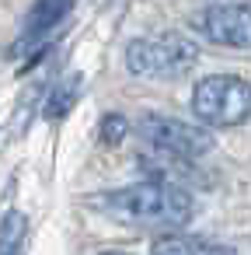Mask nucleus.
I'll return each mask as SVG.
<instances>
[{"mask_svg": "<svg viewBox=\"0 0 251 255\" xmlns=\"http://www.w3.org/2000/svg\"><path fill=\"white\" fill-rule=\"evenodd\" d=\"M150 255H237L230 245L209 241V238H188V234H164L150 245Z\"/></svg>", "mask_w": 251, "mask_h": 255, "instance_id": "obj_7", "label": "nucleus"}, {"mask_svg": "<svg viewBox=\"0 0 251 255\" xmlns=\"http://www.w3.org/2000/svg\"><path fill=\"white\" fill-rule=\"evenodd\" d=\"M21 245H25V217L7 213L0 220V255H21Z\"/></svg>", "mask_w": 251, "mask_h": 255, "instance_id": "obj_8", "label": "nucleus"}, {"mask_svg": "<svg viewBox=\"0 0 251 255\" xmlns=\"http://www.w3.org/2000/svg\"><path fill=\"white\" fill-rule=\"evenodd\" d=\"M101 123H105V126H101V140H108V143H119V140L126 136V129H129V123H126L122 116H105Z\"/></svg>", "mask_w": 251, "mask_h": 255, "instance_id": "obj_10", "label": "nucleus"}, {"mask_svg": "<svg viewBox=\"0 0 251 255\" xmlns=\"http://www.w3.org/2000/svg\"><path fill=\"white\" fill-rule=\"evenodd\" d=\"M192 116L206 126H241L251 119V84L237 74H209L192 88Z\"/></svg>", "mask_w": 251, "mask_h": 255, "instance_id": "obj_3", "label": "nucleus"}, {"mask_svg": "<svg viewBox=\"0 0 251 255\" xmlns=\"http://www.w3.org/2000/svg\"><path fill=\"white\" fill-rule=\"evenodd\" d=\"M199 60V46L181 32L143 35L126 46V70L147 81H178Z\"/></svg>", "mask_w": 251, "mask_h": 255, "instance_id": "obj_2", "label": "nucleus"}, {"mask_svg": "<svg viewBox=\"0 0 251 255\" xmlns=\"http://www.w3.org/2000/svg\"><path fill=\"white\" fill-rule=\"evenodd\" d=\"M101 210L122 224L136 227H181L195 217V199L192 192L171 185V182H136L115 192H105Z\"/></svg>", "mask_w": 251, "mask_h": 255, "instance_id": "obj_1", "label": "nucleus"}, {"mask_svg": "<svg viewBox=\"0 0 251 255\" xmlns=\"http://www.w3.org/2000/svg\"><path fill=\"white\" fill-rule=\"evenodd\" d=\"M136 133L150 143V150H157L161 157H174V161H199L213 150V133L206 126L161 116V112L143 116L136 123Z\"/></svg>", "mask_w": 251, "mask_h": 255, "instance_id": "obj_4", "label": "nucleus"}, {"mask_svg": "<svg viewBox=\"0 0 251 255\" xmlns=\"http://www.w3.org/2000/svg\"><path fill=\"white\" fill-rule=\"evenodd\" d=\"M70 7H74V0H35L28 18H25V28H21V46H32V42L46 39L67 18Z\"/></svg>", "mask_w": 251, "mask_h": 255, "instance_id": "obj_6", "label": "nucleus"}, {"mask_svg": "<svg viewBox=\"0 0 251 255\" xmlns=\"http://www.w3.org/2000/svg\"><path fill=\"white\" fill-rule=\"evenodd\" d=\"M77 88H81L77 77H70L67 84H60V88L53 91V98L46 102V116H49V119H63V116L70 112V105L77 102Z\"/></svg>", "mask_w": 251, "mask_h": 255, "instance_id": "obj_9", "label": "nucleus"}, {"mask_svg": "<svg viewBox=\"0 0 251 255\" xmlns=\"http://www.w3.org/2000/svg\"><path fill=\"white\" fill-rule=\"evenodd\" d=\"M192 32L223 49H251V4H209L192 18Z\"/></svg>", "mask_w": 251, "mask_h": 255, "instance_id": "obj_5", "label": "nucleus"}, {"mask_svg": "<svg viewBox=\"0 0 251 255\" xmlns=\"http://www.w3.org/2000/svg\"><path fill=\"white\" fill-rule=\"evenodd\" d=\"M105 255H126V252H105Z\"/></svg>", "mask_w": 251, "mask_h": 255, "instance_id": "obj_11", "label": "nucleus"}]
</instances>
